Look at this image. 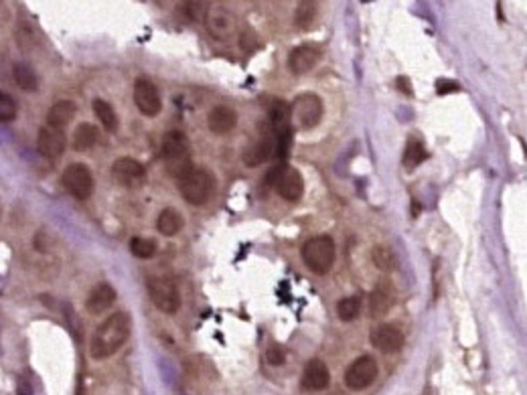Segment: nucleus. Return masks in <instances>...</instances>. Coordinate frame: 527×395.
Instances as JSON below:
<instances>
[{"mask_svg":"<svg viewBox=\"0 0 527 395\" xmlns=\"http://www.w3.org/2000/svg\"><path fill=\"white\" fill-rule=\"evenodd\" d=\"M98 140H100V130H98L94 124L83 122V124H79V126L75 128V134H73V148L79 150V152H85V150L94 148V146L98 144Z\"/></svg>","mask_w":527,"mask_h":395,"instance_id":"23","label":"nucleus"},{"mask_svg":"<svg viewBox=\"0 0 527 395\" xmlns=\"http://www.w3.org/2000/svg\"><path fill=\"white\" fill-rule=\"evenodd\" d=\"M61 184L70 193L73 199L85 201L94 193V175L83 162H73L70 164L63 175H61Z\"/></svg>","mask_w":527,"mask_h":395,"instance_id":"7","label":"nucleus"},{"mask_svg":"<svg viewBox=\"0 0 527 395\" xmlns=\"http://www.w3.org/2000/svg\"><path fill=\"white\" fill-rule=\"evenodd\" d=\"M148 296L152 304L165 312V314H176L180 310V292L176 282L171 276H152L146 282Z\"/></svg>","mask_w":527,"mask_h":395,"instance_id":"4","label":"nucleus"},{"mask_svg":"<svg viewBox=\"0 0 527 395\" xmlns=\"http://www.w3.org/2000/svg\"><path fill=\"white\" fill-rule=\"evenodd\" d=\"M238 124V114L229 106H215L207 114V126L213 134H227L236 128Z\"/></svg>","mask_w":527,"mask_h":395,"instance_id":"17","label":"nucleus"},{"mask_svg":"<svg viewBox=\"0 0 527 395\" xmlns=\"http://www.w3.org/2000/svg\"><path fill=\"white\" fill-rule=\"evenodd\" d=\"M371 261H373V266L380 270V272H393L395 268H397V255L393 253L391 248H387V246H373V250H371Z\"/></svg>","mask_w":527,"mask_h":395,"instance_id":"24","label":"nucleus"},{"mask_svg":"<svg viewBox=\"0 0 527 395\" xmlns=\"http://www.w3.org/2000/svg\"><path fill=\"white\" fill-rule=\"evenodd\" d=\"M276 156L278 158H286L288 152H290V144H292V128L290 126H284V128H278L276 130Z\"/></svg>","mask_w":527,"mask_h":395,"instance_id":"33","label":"nucleus"},{"mask_svg":"<svg viewBox=\"0 0 527 395\" xmlns=\"http://www.w3.org/2000/svg\"><path fill=\"white\" fill-rule=\"evenodd\" d=\"M378 377V363L373 357H359L347 367L345 371V385L353 392H361L367 389Z\"/></svg>","mask_w":527,"mask_h":395,"instance_id":"8","label":"nucleus"},{"mask_svg":"<svg viewBox=\"0 0 527 395\" xmlns=\"http://www.w3.org/2000/svg\"><path fill=\"white\" fill-rule=\"evenodd\" d=\"M371 345L382 353H395L404 347V334L393 324H380L371 332Z\"/></svg>","mask_w":527,"mask_h":395,"instance_id":"13","label":"nucleus"},{"mask_svg":"<svg viewBox=\"0 0 527 395\" xmlns=\"http://www.w3.org/2000/svg\"><path fill=\"white\" fill-rule=\"evenodd\" d=\"M426 158H428V152H426L424 144L418 142V140H410V144L406 146V152H404V167L414 169L420 162H424Z\"/></svg>","mask_w":527,"mask_h":395,"instance_id":"30","label":"nucleus"},{"mask_svg":"<svg viewBox=\"0 0 527 395\" xmlns=\"http://www.w3.org/2000/svg\"><path fill=\"white\" fill-rule=\"evenodd\" d=\"M320 49L316 45H300L296 47L290 57H288V67L290 72L296 73V75H302V73H309L316 63L320 61Z\"/></svg>","mask_w":527,"mask_h":395,"instance_id":"14","label":"nucleus"},{"mask_svg":"<svg viewBox=\"0 0 527 395\" xmlns=\"http://www.w3.org/2000/svg\"><path fill=\"white\" fill-rule=\"evenodd\" d=\"M266 361H268L270 365H284V361H286V351L282 349L280 345H272V347H268V351H266Z\"/></svg>","mask_w":527,"mask_h":395,"instance_id":"34","label":"nucleus"},{"mask_svg":"<svg viewBox=\"0 0 527 395\" xmlns=\"http://www.w3.org/2000/svg\"><path fill=\"white\" fill-rule=\"evenodd\" d=\"M96 118L100 120V124L104 126L107 132H116L118 130V114L112 108V104H107L105 100H94L92 104Z\"/></svg>","mask_w":527,"mask_h":395,"instance_id":"26","label":"nucleus"},{"mask_svg":"<svg viewBox=\"0 0 527 395\" xmlns=\"http://www.w3.org/2000/svg\"><path fill=\"white\" fill-rule=\"evenodd\" d=\"M436 92L438 96H446V94H455V92H460V85L453 79H438L436 81Z\"/></svg>","mask_w":527,"mask_h":395,"instance_id":"35","label":"nucleus"},{"mask_svg":"<svg viewBox=\"0 0 527 395\" xmlns=\"http://www.w3.org/2000/svg\"><path fill=\"white\" fill-rule=\"evenodd\" d=\"M290 120L300 130H313L322 120V100L316 94H300L290 106Z\"/></svg>","mask_w":527,"mask_h":395,"instance_id":"5","label":"nucleus"},{"mask_svg":"<svg viewBox=\"0 0 527 395\" xmlns=\"http://www.w3.org/2000/svg\"><path fill=\"white\" fill-rule=\"evenodd\" d=\"M130 252L138 259H150L156 253V244L148 237H132L130 242Z\"/></svg>","mask_w":527,"mask_h":395,"instance_id":"31","label":"nucleus"},{"mask_svg":"<svg viewBox=\"0 0 527 395\" xmlns=\"http://www.w3.org/2000/svg\"><path fill=\"white\" fill-rule=\"evenodd\" d=\"M183 227H185V219H183V215H180L176 209H173V207H167V209H163V211L158 213L156 229H158L161 235L173 237V235L183 231Z\"/></svg>","mask_w":527,"mask_h":395,"instance_id":"22","label":"nucleus"},{"mask_svg":"<svg viewBox=\"0 0 527 395\" xmlns=\"http://www.w3.org/2000/svg\"><path fill=\"white\" fill-rule=\"evenodd\" d=\"M215 177L207 169L187 167L178 173V191L189 205H205L215 195Z\"/></svg>","mask_w":527,"mask_h":395,"instance_id":"2","label":"nucleus"},{"mask_svg":"<svg viewBox=\"0 0 527 395\" xmlns=\"http://www.w3.org/2000/svg\"><path fill=\"white\" fill-rule=\"evenodd\" d=\"M268 184H274L278 195L286 201H298L304 193V180L302 175L296 169H290L286 164H278L276 169L270 171V175L266 177Z\"/></svg>","mask_w":527,"mask_h":395,"instance_id":"6","label":"nucleus"},{"mask_svg":"<svg viewBox=\"0 0 527 395\" xmlns=\"http://www.w3.org/2000/svg\"><path fill=\"white\" fill-rule=\"evenodd\" d=\"M395 85H397V89H400V92H404L408 98H410V96H414V92H412V87H410V79H408V77H397V79H395Z\"/></svg>","mask_w":527,"mask_h":395,"instance_id":"36","label":"nucleus"},{"mask_svg":"<svg viewBox=\"0 0 527 395\" xmlns=\"http://www.w3.org/2000/svg\"><path fill=\"white\" fill-rule=\"evenodd\" d=\"M112 177L126 189H138L146 182V169L138 160L122 156L112 164Z\"/></svg>","mask_w":527,"mask_h":395,"instance_id":"10","label":"nucleus"},{"mask_svg":"<svg viewBox=\"0 0 527 395\" xmlns=\"http://www.w3.org/2000/svg\"><path fill=\"white\" fill-rule=\"evenodd\" d=\"M65 134L63 130H57V128H51V126H43L39 130V136H37V150L41 156L49 158V160H55L59 158L63 152H65Z\"/></svg>","mask_w":527,"mask_h":395,"instance_id":"11","label":"nucleus"},{"mask_svg":"<svg viewBox=\"0 0 527 395\" xmlns=\"http://www.w3.org/2000/svg\"><path fill=\"white\" fill-rule=\"evenodd\" d=\"M335 255H337L335 242L329 235L311 237L302 246V261L315 274H329L335 264Z\"/></svg>","mask_w":527,"mask_h":395,"instance_id":"3","label":"nucleus"},{"mask_svg":"<svg viewBox=\"0 0 527 395\" xmlns=\"http://www.w3.org/2000/svg\"><path fill=\"white\" fill-rule=\"evenodd\" d=\"M361 306H363V300L359 296H347L343 300H339L337 304V314L341 321L349 323V321H355L361 312Z\"/></svg>","mask_w":527,"mask_h":395,"instance_id":"29","label":"nucleus"},{"mask_svg":"<svg viewBox=\"0 0 527 395\" xmlns=\"http://www.w3.org/2000/svg\"><path fill=\"white\" fill-rule=\"evenodd\" d=\"M329 383H331L329 367L320 359L309 361V365L304 367V373H302V387L309 392H320Z\"/></svg>","mask_w":527,"mask_h":395,"instance_id":"16","label":"nucleus"},{"mask_svg":"<svg viewBox=\"0 0 527 395\" xmlns=\"http://www.w3.org/2000/svg\"><path fill=\"white\" fill-rule=\"evenodd\" d=\"M77 114V106L71 100H61L57 104H53L51 109L47 111V126L57 128V130H65L71 124V120Z\"/></svg>","mask_w":527,"mask_h":395,"instance_id":"20","label":"nucleus"},{"mask_svg":"<svg viewBox=\"0 0 527 395\" xmlns=\"http://www.w3.org/2000/svg\"><path fill=\"white\" fill-rule=\"evenodd\" d=\"M274 152H276V144H274V140L262 138V140H258L256 144L247 146L246 150H244L242 160H244L246 167L254 169V167H260V164L268 162V158H270Z\"/></svg>","mask_w":527,"mask_h":395,"instance_id":"19","label":"nucleus"},{"mask_svg":"<svg viewBox=\"0 0 527 395\" xmlns=\"http://www.w3.org/2000/svg\"><path fill=\"white\" fill-rule=\"evenodd\" d=\"M316 19V0H300L294 12V25L298 29H309Z\"/></svg>","mask_w":527,"mask_h":395,"instance_id":"28","label":"nucleus"},{"mask_svg":"<svg viewBox=\"0 0 527 395\" xmlns=\"http://www.w3.org/2000/svg\"><path fill=\"white\" fill-rule=\"evenodd\" d=\"M12 75H14V81L21 89L25 92H37L39 87V79H37V73L27 65V63H17L12 67Z\"/></svg>","mask_w":527,"mask_h":395,"instance_id":"27","label":"nucleus"},{"mask_svg":"<svg viewBox=\"0 0 527 395\" xmlns=\"http://www.w3.org/2000/svg\"><path fill=\"white\" fill-rule=\"evenodd\" d=\"M207 29L215 39H227L236 29V19L231 12L223 10V8H213L207 12Z\"/></svg>","mask_w":527,"mask_h":395,"instance_id":"18","label":"nucleus"},{"mask_svg":"<svg viewBox=\"0 0 527 395\" xmlns=\"http://www.w3.org/2000/svg\"><path fill=\"white\" fill-rule=\"evenodd\" d=\"M161 156L167 162H180L189 158V138L180 130H171L165 134L161 144Z\"/></svg>","mask_w":527,"mask_h":395,"instance_id":"12","label":"nucleus"},{"mask_svg":"<svg viewBox=\"0 0 527 395\" xmlns=\"http://www.w3.org/2000/svg\"><path fill=\"white\" fill-rule=\"evenodd\" d=\"M134 104L146 118H154L161 114L163 100H161L158 87L148 77H138L134 81Z\"/></svg>","mask_w":527,"mask_h":395,"instance_id":"9","label":"nucleus"},{"mask_svg":"<svg viewBox=\"0 0 527 395\" xmlns=\"http://www.w3.org/2000/svg\"><path fill=\"white\" fill-rule=\"evenodd\" d=\"M180 14L191 21V23H199V21H205L207 19V12H209V2L207 0H183L180 6H178Z\"/></svg>","mask_w":527,"mask_h":395,"instance_id":"25","label":"nucleus"},{"mask_svg":"<svg viewBox=\"0 0 527 395\" xmlns=\"http://www.w3.org/2000/svg\"><path fill=\"white\" fill-rule=\"evenodd\" d=\"M393 300H395L393 288L387 286V284H380L371 292V296H369V312H371V317H384V314H387V310L393 306Z\"/></svg>","mask_w":527,"mask_h":395,"instance_id":"21","label":"nucleus"},{"mask_svg":"<svg viewBox=\"0 0 527 395\" xmlns=\"http://www.w3.org/2000/svg\"><path fill=\"white\" fill-rule=\"evenodd\" d=\"M130 330H132V319L126 310L112 312L104 323L96 328L92 337V345H90V355L96 361H104L116 355L128 341Z\"/></svg>","mask_w":527,"mask_h":395,"instance_id":"1","label":"nucleus"},{"mask_svg":"<svg viewBox=\"0 0 527 395\" xmlns=\"http://www.w3.org/2000/svg\"><path fill=\"white\" fill-rule=\"evenodd\" d=\"M114 304H116V290L107 282H100L90 292V296L85 300V308L92 314H104Z\"/></svg>","mask_w":527,"mask_h":395,"instance_id":"15","label":"nucleus"},{"mask_svg":"<svg viewBox=\"0 0 527 395\" xmlns=\"http://www.w3.org/2000/svg\"><path fill=\"white\" fill-rule=\"evenodd\" d=\"M19 114V106L17 102L12 100V96L0 92V122L6 124V122H12Z\"/></svg>","mask_w":527,"mask_h":395,"instance_id":"32","label":"nucleus"}]
</instances>
